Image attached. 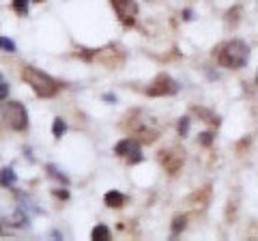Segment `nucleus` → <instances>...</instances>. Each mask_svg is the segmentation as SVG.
I'll list each match as a JSON object with an SVG mask.
<instances>
[{
    "label": "nucleus",
    "instance_id": "1",
    "mask_svg": "<svg viewBox=\"0 0 258 241\" xmlns=\"http://www.w3.org/2000/svg\"><path fill=\"white\" fill-rule=\"evenodd\" d=\"M22 78L26 80V84H30L32 91H35L39 97H43V99H50L60 91V84L56 82L52 76L43 74V71H39L37 67H32V65H24L22 67Z\"/></svg>",
    "mask_w": 258,
    "mask_h": 241
},
{
    "label": "nucleus",
    "instance_id": "2",
    "mask_svg": "<svg viewBox=\"0 0 258 241\" xmlns=\"http://www.w3.org/2000/svg\"><path fill=\"white\" fill-rule=\"evenodd\" d=\"M247 58H249V47H247V43L239 41V39L224 43L220 47V52H217V63H220L222 67H226V69L245 67Z\"/></svg>",
    "mask_w": 258,
    "mask_h": 241
},
{
    "label": "nucleus",
    "instance_id": "3",
    "mask_svg": "<svg viewBox=\"0 0 258 241\" xmlns=\"http://www.w3.org/2000/svg\"><path fill=\"white\" fill-rule=\"evenodd\" d=\"M3 112H5L7 125H9L11 130L24 132L28 127V114H26V108H24V103H20V101H7Z\"/></svg>",
    "mask_w": 258,
    "mask_h": 241
},
{
    "label": "nucleus",
    "instance_id": "4",
    "mask_svg": "<svg viewBox=\"0 0 258 241\" xmlns=\"http://www.w3.org/2000/svg\"><path fill=\"white\" fill-rule=\"evenodd\" d=\"M176 91H179V84L170 76L159 74L147 88V95H151V97H166V95H174Z\"/></svg>",
    "mask_w": 258,
    "mask_h": 241
},
{
    "label": "nucleus",
    "instance_id": "5",
    "mask_svg": "<svg viewBox=\"0 0 258 241\" xmlns=\"http://www.w3.org/2000/svg\"><path fill=\"white\" fill-rule=\"evenodd\" d=\"M114 153L120 157H127L129 164H138L142 162V153H140V140L138 138H125L120 140L114 147Z\"/></svg>",
    "mask_w": 258,
    "mask_h": 241
},
{
    "label": "nucleus",
    "instance_id": "6",
    "mask_svg": "<svg viewBox=\"0 0 258 241\" xmlns=\"http://www.w3.org/2000/svg\"><path fill=\"white\" fill-rule=\"evenodd\" d=\"M114 11L118 15V20L123 22V26H134L136 15H138V5L134 0H110Z\"/></svg>",
    "mask_w": 258,
    "mask_h": 241
},
{
    "label": "nucleus",
    "instance_id": "7",
    "mask_svg": "<svg viewBox=\"0 0 258 241\" xmlns=\"http://www.w3.org/2000/svg\"><path fill=\"white\" fill-rule=\"evenodd\" d=\"M159 162L164 164V168H166V170L170 172V174L179 172L181 166H183V151H174V149L161 151V153H159Z\"/></svg>",
    "mask_w": 258,
    "mask_h": 241
},
{
    "label": "nucleus",
    "instance_id": "8",
    "mask_svg": "<svg viewBox=\"0 0 258 241\" xmlns=\"http://www.w3.org/2000/svg\"><path fill=\"white\" fill-rule=\"evenodd\" d=\"M209 194H211V190H209V186H207L203 192H200V194L196 192V194L189 196V205H191L194 209H205L207 203H209Z\"/></svg>",
    "mask_w": 258,
    "mask_h": 241
},
{
    "label": "nucleus",
    "instance_id": "9",
    "mask_svg": "<svg viewBox=\"0 0 258 241\" xmlns=\"http://www.w3.org/2000/svg\"><path fill=\"white\" fill-rule=\"evenodd\" d=\"M103 200H106V205H108V207L120 209V207L127 203V196H125V194H120V192H116V190H112V192H108V194L103 196Z\"/></svg>",
    "mask_w": 258,
    "mask_h": 241
},
{
    "label": "nucleus",
    "instance_id": "10",
    "mask_svg": "<svg viewBox=\"0 0 258 241\" xmlns=\"http://www.w3.org/2000/svg\"><path fill=\"white\" fill-rule=\"evenodd\" d=\"M15 181H18L15 170H13V168H9V166H5L3 170H0V186H3V188H11Z\"/></svg>",
    "mask_w": 258,
    "mask_h": 241
},
{
    "label": "nucleus",
    "instance_id": "11",
    "mask_svg": "<svg viewBox=\"0 0 258 241\" xmlns=\"http://www.w3.org/2000/svg\"><path fill=\"white\" fill-rule=\"evenodd\" d=\"M9 224H11V226H24V224H28V213L24 211V209H18V211L11 215Z\"/></svg>",
    "mask_w": 258,
    "mask_h": 241
},
{
    "label": "nucleus",
    "instance_id": "12",
    "mask_svg": "<svg viewBox=\"0 0 258 241\" xmlns=\"http://www.w3.org/2000/svg\"><path fill=\"white\" fill-rule=\"evenodd\" d=\"M91 237H93L95 241H106V239H110V228H108V226H103V224H99V226H95V228H93Z\"/></svg>",
    "mask_w": 258,
    "mask_h": 241
},
{
    "label": "nucleus",
    "instance_id": "13",
    "mask_svg": "<svg viewBox=\"0 0 258 241\" xmlns=\"http://www.w3.org/2000/svg\"><path fill=\"white\" fill-rule=\"evenodd\" d=\"M185 226H187V218H185V215H176V218L172 220V237H176L179 232H183Z\"/></svg>",
    "mask_w": 258,
    "mask_h": 241
},
{
    "label": "nucleus",
    "instance_id": "14",
    "mask_svg": "<svg viewBox=\"0 0 258 241\" xmlns=\"http://www.w3.org/2000/svg\"><path fill=\"white\" fill-rule=\"evenodd\" d=\"M64 132H67V123H64V118H54V125H52L54 138H60Z\"/></svg>",
    "mask_w": 258,
    "mask_h": 241
},
{
    "label": "nucleus",
    "instance_id": "15",
    "mask_svg": "<svg viewBox=\"0 0 258 241\" xmlns=\"http://www.w3.org/2000/svg\"><path fill=\"white\" fill-rule=\"evenodd\" d=\"M194 112H196L198 116H203V120H209V123H213V125H217L220 123V118H217L213 112H209V110H205V108H194Z\"/></svg>",
    "mask_w": 258,
    "mask_h": 241
},
{
    "label": "nucleus",
    "instance_id": "16",
    "mask_svg": "<svg viewBox=\"0 0 258 241\" xmlns=\"http://www.w3.org/2000/svg\"><path fill=\"white\" fill-rule=\"evenodd\" d=\"M47 174H50V176H54V179H58L60 183H64V186H67V183H69V179H67V176H64L62 172H58V168H56V166H47Z\"/></svg>",
    "mask_w": 258,
    "mask_h": 241
},
{
    "label": "nucleus",
    "instance_id": "17",
    "mask_svg": "<svg viewBox=\"0 0 258 241\" xmlns=\"http://www.w3.org/2000/svg\"><path fill=\"white\" fill-rule=\"evenodd\" d=\"M13 11L20 13V15H26L28 13V0H13Z\"/></svg>",
    "mask_w": 258,
    "mask_h": 241
},
{
    "label": "nucleus",
    "instance_id": "18",
    "mask_svg": "<svg viewBox=\"0 0 258 241\" xmlns=\"http://www.w3.org/2000/svg\"><path fill=\"white\" fill-rule=\"evenodd\" d=\"M0 50L13 54L15 52V43L11 41V39H7V37H0Z\"/></svg>",
    "mask_w": 258,
    "mask_h": 241
},
{
    "label": "nucleus",
    "instance_id": "19",
    "mask_svg": "<svg viewBox=\"0 0 258 241\" xmlns=\"http://www.w3.org/2000/svg\"><path fill=\"white\" fill-rule=\"evenodd\" d=\"M187 132H189V118L185 116V118H181V123H179V134H181V138H183V136H187Z\"/></svg>",
    "mask_w": 258,
    "mask_h": 241
},
{
    "label": "nucleus",
    "instance_id": "20",
    "mask_svg": "<svg viewBox=\"0 0 258 241\" xmlns=\"http://www.w3.org/2000/svg\"><path fill=\"white\" fill-rule=\"evenodd\" d=\"M213 142V134L211 132H205V134H200V144H205V147H209V144Z\"/></svg>",
    "mask_w": 258,
    "mask_h": 241
},
{
    "label": "nucleus",
    "instance_id": "21",
    "mask_svg": "<svg viewBox=\"0 0 258 241\" xmlns=\"http://www.w3.org/2000/svg\"><path fill=\"white\" fill-rule=\"evenodd\" d=\"M7 97H9V84L3 80V82H0V99H7Z\"/></svg>",
    "mask_w": 258,
    "mask_h": 241
},
{
    "label": "nucleus",
    "instance_id": "22",
    "mask_svg": "<svg viewBox=\"0 0 258 241\" xmlns=\"http://www.w3.org/2000/svg\"><path fill=\"white\" fill-rule=\"evenodd\" d=\"M103 101L106 103H116V97L114 95H103Z\"/></svg>",
    "mask_w": 258,
    "mask_h": 241
},
{
    "label": "nucleus",
    "instance_id": "23",
    "mask_svg": "<svg viewBox=\"0 0 258 241\" xmlns=\"http://www.w3.org/2000/svg\"><path fill=\"white\" fill-rule=\"evenodd\" d=\"M54 194H56V196H60V198H67V196H69V194H67V192H64V190H56Z\"/></svg>",
    "mask_w": 258,
    "mask_h": 241
},
{
    "label": "nucleus",
    "instance_id": "24",
    "mask_svg": "<svg viewBox=\"0 0 258 241\" xmlns=\"http://www.w3.org/2000/svg\"><path fill=\"white\" fill-rule=\"evenodd\" d=\"M35 3H43V0H35Z\"/></svg>",
    "mask_w": 258,
    "mask_h": 241
},
{
    "label": "nucleus",
    "instance_id": "25",
    "mask_svg": "<svg viewBox=\"0 0 258 241\" xmlns=\"http://www.w3.org/2000/svg\"><path fill=\"white\" fill-rule=\"evenodd\" d=\"M0 82H3V76H0Z\"/></svg>",
    "mask_w": 258,
    "mask_h": 241
}]
</instances>
